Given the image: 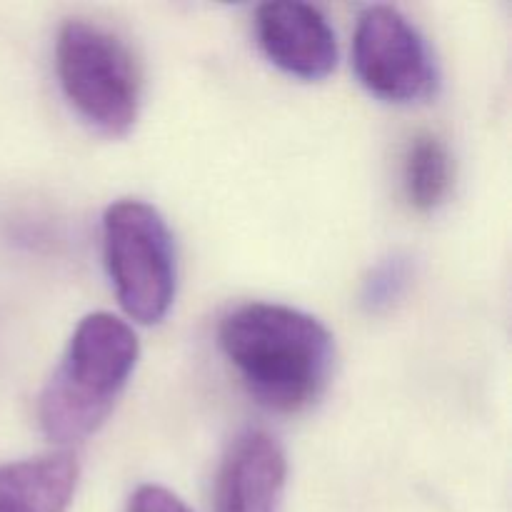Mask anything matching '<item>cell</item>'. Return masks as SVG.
<instances>
[{
    "label": "cell",
    "mask_w": 512,
    "mask_h": 512,
    "mask_svg": "<svg viewBox=\"0 0 512 512\" xmlns=\"http://www.w3.org/2000/svg\"><path fill=\"white\" fill-rule=\"evenodd\" d=\"M218 343L248 393L273 413H303L325 393L335 365L330 330L278 303H245L218 325Z\"/></svg>",
    "instance_id": "cell-1"
},
{
    "label": "cell",
    "mask_w": 512,
    "mask_h": 512,
    "mask_svg": "<svg viewBox=\"0 0 512 512\" xmlns=\"http://www.w3.org/2000/svg\"><path fill=\"white\" fill-rule=\"evenodd\" d=\"M138 355V335L125 320L110 313L85 315L40 393L38 420L45 438L58 445L90 438L113 413Z\"/></svg>",
    "instance_id": "cell-2"
},
{
    "label": "cell",
    "mask_w": 512,
    "mask_h": 512,
    "mask_svg": "<svg viewBox=\"0 0 512 512\" xmlns=\"http://www.w3.org/2000/svg\"><path fill=\"white\" fill-rule=\"evenodd\" d=\"M55 73L90 128L108 138L133 130L143 105V75L120 35L90 20H68L55 40Z\"/></svg>",
    "instance_id": "cell-3"
},
{
    "label": "cell",
    "mask_w": 512,
    "mask_h": 512,
    "mask_svg": "<svg viewBox=\"0 0 512 512\" xmlns=\"http://www.w3.org/2000/svg\"><path fill=\"white\" fill-rule=\"evenodd\" d=\"M103 260L120 308L140 325L168 315L178 260L168 223L143 200H118L103 215Z\"/></svg>",
    "instance_id": "cell-4"
},
{
    "label": "cell",
    "mask_w": 512,
    "mask_h": 512,
    "mask_svg": "<svg viewBox=\"0 0 512 512\" xmlns=\"http://www.w3.org/2000/svg\"><path fill=\"white\" fill-rule=\"evenodd\" d=\"M353 65L363 88L385 103H420L438 88L428 43L390 5H370L360 13L353 35Z\"/></svg>",
    "instance_id": "cell-5"
},
{
    "label": "cell",
    "mask_w": 512,
    "mask_h": 512,
    "mask_svg": "<svg viewBox=\"0 0 512 512\" xmlns=\"http://www.w3.org/2000/svg\"><path fill=\"white\" fill-rule=\"evenodd\" d=\"M255 35L265 58L293 78L323 80L338 65L335 30L310 3H263L255 10Z\"/></svg>",
    "instance_id": "cell-6"
},
{
    "label": "cell",
    "mask_w": 512,
    "mask_h": 512,
    "mask_svg": "<svg viewBox=\"0 0 512 512\" xmlns=\"http://www.w3.org/2000/svg\"><path fill=\"white\" fill-rule=\"evenodd\" d=\"M288 460L273 435L248 430L225 453L213 512H283Z\"/></svg>",
    "instance_id": "cell-7"
},
{
    "label": "cell",
    "mask_w": 512,
    "mask_h": 512,
    "mask_svg": "<svg viewBox=\"0 0 512 512\" xmlns=\"http://www.w3.org/2000/svg\"><path fill=\"white\" fill-rule=\"evenodd\" d=\"M78 460L68 450L0 465V512H65L78 488Z\"/></svg>",
    "instance_id": "cell-8"
},
{
    "label": "cell",
    "mask_w": 512,
    "mask_h": 512,
    "mask_svg": "<svg viewBox=\"0 0 512 512\" xmlns=\"http://www.w3.org/2000/svg\"><path fill=\"white\" fill-rule=\"evenodd\" d=\"M453 183V165L443 140L433 133H420L410 140L403 155V190L408 203L420 213L435 210Z\"/></svg>",
    "instance_id": "cell-9"
},
{
    "label": "cell",
    "mask_w": 512,
    "mask_h": 512,
    "mask_svg": "<svg viewBox=\"0 0 512 512\" xmlns=\"http://www.w3.org/2000/svg\"><path fill=\"white\" fill-rule=\"evenodd\" d=\"M410 280H413V263L408 255H388L365 275L363 288H360V305L370 315L388 313L393 305L400 303L405 290L410 288Z\"/></svg>",
    "instance_id": "cell-10"
},
{
    "label": "cell",
    "mask_w": 512,
    "mask_h": 512,
    "mask_svg": "<svg viewBox=\"0 0 512 512\" xmlns=\"http://www.w3.org/2000/svg\"><path fill=\"white\" fill-rule=\"evenodd\" d=\"M128 512H190L183 500L160 485H140L128 503Z\"/></svg>",
    "instance_id": "cell-11"
}]
</instances>
